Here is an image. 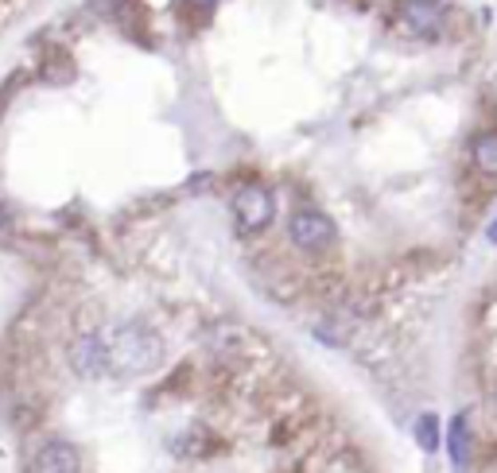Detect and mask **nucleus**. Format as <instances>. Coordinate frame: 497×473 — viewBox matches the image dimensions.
Returning <instances> with one entry per match:
<instances>
[{
    "instance_id": "nucleus-12",
    "label": "nucleus",
    "mask_w": 497,
    "mask_h": 473,
    "mask_svg": "<svg viewBox=\"0 0 497 473\" xmlns=\"http://www.w3.org/2000/svg\"><path fill=\"white\" fill-rule=\"evenodd\" d=\"M214 4H218V0H187V8H190V12H195L198 20H206L210 12H214Z\"/></svg>"
},
{
    "instance_id": "nucleus-3",
    "label": "nucleus",
    "mask_w": 497,
    "mask_h": 473,
    "mask_svg": "<svg viewBox=\"0 0 497 473\" xmlns=\"http://www.w3.org/2000/svg\"><path fill=\"white\" fill-rule=\"evenodd\" d=\"M234 218L241 225V233H261L269 229L277 218V195L264 182H245L234 195Z\"/></svg>"
},
{
    "instance_id": "nucleus-6",
    "label": "nucleus",
    "mask_w": 497,
    "mask_h": 473,
    "mask_svg": "<svg viewBox=\"0 0 497 473\" xmlns=\"http://www.w3.org/2000/svg\"><path fill=\"white\" fill-rule=\"evenodd\" d=\"M31 469H36V473H78L82 458H78V450H74L70 443L55 438V443H47L36 454V466H31Z\"/></svg>"
},
{
    "instance_id": "nucleus-14",
    "label": "nucleus",
    "mask_w": 497,
    "mask_h": 473,
    "mask_svg": "<svg viewBox=\"0 0 497 473\" xmlns=\"http://www.w3.org/2000/svg\"><path fill=\"white\" fill-rule=\"evenodd\" d=\"M493 400H497V392H493Z\"/></svg>"
},
{
    "instance_id": "nucleus-13",
    "label": "nucleus",
    "mask_w": 497,
    "mask_h": 473,
    "mask_svg": "<svg viewBox=\"0 0 497 473\" xmlns=\"http://www.w3.org/2000/svg\"><path fill=\"white\" fill-rule=\"evenodd\" d=\"M485 236H490V241H493V245H497V218H493V221H490V229H485Z\"/></svg>"
},
{
    "instance_id": "nucleus-4",
    "label": "nucleus",
    "mask_w": 497,
    "mask_h": 473,
    "mask_svg": "<svg viewBox=\"0 0 497 473\" xmlns=\"http://www.w3.org/2000/svg\"><path fill=\"white\" fill-rule=\"evenodd\" d=\"M397 20L408 36L436 39L447 28V8H443V0H400Z\"/></svg>"
},
{
    "instance_id": "nucleus-9",
    "label": "nucleus",
    "mask_w": 497,
    "mask_h": 473,
    "mask_svg": "<svg viewBox=\"0 0 497 473\" xmlns=\"http://www.w3.org/2000/svg\"><path fill=\"white\" fill-rule=\"evenodd\" d=\"M470 159H474V167H478L482 175L497 179V132H482V136H474V144H470Z\"/></svg>"
},
{
    "instance_id": "nucleus-11",
    "label": "nucleus",
    "mask_w": 497,
    "mask_h": 473,
    "mask_svg": "<svg viewBox=\"0 0 497 473\" xmlns=\"http://www.w3.org/2000/svg\"><path fill=\"white\" fill-rule=\"evenodd\" d=\"M12 229H16L12 213H8V206H4V202H0V241H8V236H12Z\"/></svg>"
},
{
    "instance_id": "nucleus-1",
    "label": "nucleus",
    "mask_w": 497,
    "mask_h": 473,
    "mask_svg": "<svg viewBox=\"0 0 497 473\" xmlns=\"http://www.w3.org/2000/svg\"><path fill=\"white\" fill-rule=\"evenodd\" d=\"M160 338L144 322H121L109 334V369L121 376H140L160 365Z\"/></svg>"
},
{
    "instance_id": "nucleus-7",
    "label": "nucleus",
    "mask_w": 497,
    "mask_h": 473,
    "mask_svg": "<svg viewBox=\"0 0 497 473\" xmlns=\"http://www.w3.org/2000/svg\"><path fill=\"white\" fill-rule=\"evenodd\" d=\"M447 450H451V466L459 473L470 469V423L467 415H454L447 427Z\"/></svg>"
},
{
    "instance_id": "nucleus-8",
    "label": "nucleus",
    "mask_w": 497,
    "mask_h": 473,
    "mask_svg": "<svg viewBox=\"0 0 497 473\" xmlns=\"http://www.w3.org/2000/svg\"><path fill=\"white\" fill-rule=\"evenodd\" d=\"M36 74H39V82H51V85H62V82H70L74 78V59H70V51H47L44 59L36 62Z\"/></svg>"
},
{
    "instance_id": "nucleus-10",
    "label": "nucleus",
    "mask_w": 497,
    "mask_h": 473,
    "mask_svg": "<svg viewBox=\"0 0 497 473\" xmlns=\"http://www.w3.org/2000/svg\"><path fill=\"white\" fill-rule=\"evenodd\" d=\"M416 443L420 450H428V454H436L439 450V419L436 415H420V423H416Z\"/></svg>"
},
{
    "instance_id": "nucleus-5",
    "label": "nucleus",
    "mask_w": 497,
    "mask_h": 473,
    "mask_svg": "<svg viewBox=\"0 0 497 473\" xmlns=\"http://www.w3.org/2000/svg\"><path fill=\"white\" fill-rule=\"evenodd\" d=\"M70 369L78 376H101L109 373V338L105 334H82L70 341Z\"/></svg>"
},
{
    "instance_id": "nucleus-2",
    "label": "nucleus",
    "mask_w": 497,
    "mask_h": 473,
    "mask_svg": "<svg viewBox=\"0 0 497 473\" xmlns=\"http://www.w3.org/2000/svg\"><path fill=\"white\" fill-rule=\"evenodd\" d=\"M288 236H292L295 249H303V253H326V249H334V241H338V225L326 218L323 210L300 206V210H292V218H288Z\"/></svg>"
}]
</instances>
